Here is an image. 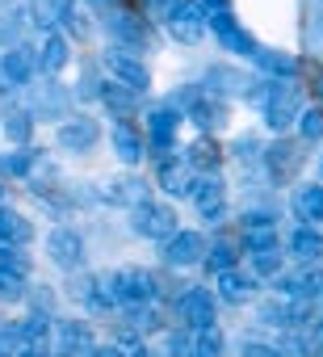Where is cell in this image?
<instances>
[{
  "label": "cell",
  "instance_id": "obj_48",
  "mask_svg": "<svg viewBox=\"0 0 323 357\" xmlns=\"http://www.w3.org/2000/svg\"><path fill=\"white\" fill-rule=\"evenodd\" d=\"M17 43H22V22H17V17H0V47L9 51V47H17Z\"/></svg>",
  "mask_w": 323,
  "mask_h": 357
},
{
  "label": "cell",
  "instance_id": "obj_45",
  "mask_svg": "<svg viewBox=\"0 0 323 357\" xmlns=\"http://www.w3.org/2000/svg\"><path fill=\"white\" fill-rule=\"evenodd\" d=\"M0 265H9L17 273H30V252H22V244H5L0 248Z\"/></svg>",
  "mask_w": 323,
  "mask_h": 357
},
{
  "label": "cell",
  "instance_id": "obj_5",
  "mask_svg": "<svg viewBox=\"0 0 323 357\" xmlns=\"http://www.w3.org/2000/svg\"><path fill=\"white\" fill-rule=\"evenodd\" d=\"M306 139H273L269 147H265V168H269V176H273V181L277 185H285V181H294V176H298V168L306 164Z\"/></svg>",
  "mask_w": 323,
  "mask_h": 357
},
{
  "label": "cell",
  "instance_id": "obj_42",
  "mask_svg": "<svg viewBox=\"0 0 323 357\" xmlns=\"http://www.w3.org/2000/svg\"><path fill=\"white\" fill-rule=\"evenodd\" d=\"M298 139L306 143H319L323 139V105H306L302 118H298Z\"/></svg>",
  "mask_w": 323,
  "mask_h": 357
},
{
  "label": "cell",
  "instance_id": "obj_11",
  "mask_svg": "<svg viewBox=\"0 0 323 357\" xmlns=\"http://www.w3.org/2000/svg\"><path fill=\"white\" fill-rule=\"evenodd\" d=\"M159 164H155V181H159V190L164 194H173V198H185V194H194V181H198V168L185 160V155H155Z\"/></svg>",
  "mask_w": 323,
  "mask_h": 357
},
{
  "label": "cell",
  "instance_id": "obj_9",
  "mask_svg": "<svg viewBox=\"0 0 323 357\" xmlns=\"http://www.w3.org/2000/svg\"><path fill=\"white\" fill-rule=\"evenodd\" d=\"M34 72H42L38 68V51L26 47V43H17V47H9L5 55H0V89H26L34 80Z\"/></svg>",
  "mask_w": 323,
  "mask_h": 357
},
{
  "label": "cell",
  "instance_id": "obj_1",
  "mask_svg": "<svg viewBox=\"0 0 323 357\" xmlns=\"http://www.w3.org/2000/svg\"><path fill=\"white\" fill-rule=\"evenodd\" d=\"M302 109H306V105H302V89H298L294 80H269L265 101H260V114H265V122H269L273 130L298 126Z\"/></svg>",
  "mask_w": 323,
  "mask_h": 357
},
{
  "label": "cell",
  "instance_id": "obj_55",
  "mask_svg": "<svg viewBox=\"0 0 323 357\" xmlns=\"http://www.w3.org/2000/svg\"><path fill=\"white\" fill-rule=\"evenodd\" d=\"M84 357H113V344H109V349H93V353H84Z\"/></svg>",
  "mask_w": 323,
  "mask_h": 357
},
{
  "label": "cell",
  "instance_id": "obj_27",
  "mask_svg": "<svg viewBox=\"0 0 323 357\" xmlns=\"http://www.w3.org/2000/svg\"><path fill=\"white\" fill-rule=\"evenodd\" d=\"M139 89H130V84H122V80H105V89H101V105L118 118V122H126L134 109H139Z\"/></svg>",
  "mask_w": 323,
  "mask_h": 357
},
{
  "label": "cell",
  "instance_id": "obj_31",
  "mask_svg": "<svg viewBox=\"0 0 323 357\" xmlns=\"http://www.w3.org/2000/svg\"><path fill=\"white\" fill-rule=\"evenodd\" d=\"M34 240V223L22 215V211H5L0 206V244H30Z\"/></svg>",
  "mask_w": 323,
  "mask_h": 357
},
{
  "label": "cell",
  "instance_id": "obj_54",
  "mask_svg": "<svg viewBox=\"0 0 323 357\" xmlns=\"http://www.w3.org/2000/svg\"><path fill=\"white\" fill-rule=\"evenodd\" d=\"M206 9L214 13V9H231V0H206Z\"/></svg>",
  "mask_w": 323,
  "mask_h": 357
},
{
  "label": "cell",
  "instance_id": "obj_25",
  "mask_svg": "<svg viewBox=\"0 0 323 357\" xmlns=\"http://www.w3.org/2000/svg\"><path fill=\"white\" fill-rule=\"evenodd\" d=\"M109 143H113V155H118L122 164H139V160L147 155V135H143V130H134V126H130V118H126V122H113Z\"/></svg>",
  "mask_w": 323,
  "mask_h": 357
},
{
  "label": "cell",
  "instance_id": "obj_21",
  "mask_svg": "<svg viewBox=\"0 0 323 357\" xmlns=\"http://www.w3.org/2000/svg\"><path fill=\"white\" fill-rule=\"evenodd\" d=\"M285 252H290L294 261H302V265L323 261V231H319L315 223L294 227V231H290V240H285Z\"/></svg>",
  "mask_w": 323,
  "mask_h": 357
},
{
  "label": "cell",
  "instance_id": "obj_20",
  "mask_svg": "<svg viewBox=\"0 0 323 357\" xmlns=\"http://www.w3.org/2000/svg\"><path fill=\"white\" fill-rule=\"evenodd\" d=\"M219 278V298L223 303H231V307H244V303H252L256 298V273H244V269H223V273H214Z\"/></svg>",
  "mask_w": 323,
  "mask_h": 357
},
{
  "label": "cell",
  "instance_id": "obj_41",
  "mask_svg": "<svg viewBox=\"0 0 323 357\" xmlns=\"http://www.w3.org/2000/svg\"><path fill=\"white\" fill-rule=\"evenodd\" d=\"M26 294H30V290H26V273L0 265V298H5V303H22Z\"/></svg>",
  "mask_w": 323,
  "mask_h": 357
},
{
  "label": "cell",
  "instance_id": "obj_56",
  "mask_svg": "<svg viewBox=\"0 0 323 357\" xmlns=\"http://www.w3.org/2000/svg\"><path fill=\"white\" fill-rule=\"evenodd\" d=\"M319 278H323V261H319Z\"/></svg>",
  "mask_w": 323,
  "mask_h": 357
},
{
  "label": "cell",
  "instance_id": "obj_4",
  "mask_svg": "<svg viewBox=\"0 0 323 357\" xmlns=\"http://www.w3.org/2000/svg\"><path fill=\"white\" fill-rule=\"evenodd\" d=\"M177 319L185 324V328H210L214 319H219V294L210 290V286H189V290H181L177 294Z\"/></svg>",
  "mask_w": 323,
  "mask_h": 357
},
{
  "label": "cell",
  "instance_id": "obj_2",
  "mask_svg": "<svg viewBox=\"0 0 323 357\" xmlns=\"http://www.w3.org/2000/svg\"><path fill=\"white\" fill-rule=\"evenodd\" d=\"M130 227H134L143 240H155V244H164L168 236L181 231V227H177V211H173L168 202H151V198L130 211Z\"/></svg>",
  "mask_w": 323,
  "mask_h": 357
},
{
  "label": "cell",
  "instance_id": "obj_40",
  "mask_svg": "<svg viewBox=\"0 0 323 357\" xmlns=\"http://www.w3.org/2000/svg\"><path fill=\"white\" fill-rule=\"evenodd\" d=\"M285 357H315L319 349H315V336L310 332H302V328H290V336H281V344H277Z\"/></svg>",
  "mask_w": 323,
  "mask_h": 357
},
{
  "label": "cell",
  "instance_id": "obj_18",
  "mask_svg": "<svg viewBox=\"0 0 323 357\" xmlns=\"http://www.w3.org/2000/svg\"><path fill=\"white\" fill-rule=\"evenodd\" d=\"M34 114L38 118H72V93L55 76L34 84Z\"/></svg>",
  "mask_w": 323,
  "mask_h": 357
},
{
  "label": "cell",
  "instance_id": "obj_30",
  "mask_svg": "<svg viewBox=\"0 0 323 357\" xmlns=\"http://www.w3.org/2000/svg\"><path fill=\"white\" fill-rule=\"evenodd\" d=\"M0 126H5L9 143H17V147H30V135H34V109L9 105L5 114H0Z\"/></svg>",
  "mask_w": 323,
  "mask_h": 357
},
{
  "label": "cell",
  "instance_id": "obj_58",
  "mask_svg": "<svg viewBox=\"0 0 323 357\" xmlns=\"http://www.w3.org/2000/svg\"><path fill=\"white\" fill-rule=\"evenodd\" d=\"M319 97H323V84H319Z\"/></svg>",
  "mask_w": 323,
  "mask_h": 357
},
{
  "label": "cell",
  "instance_id": "obj_19",
  "mask_svg": "<svg viewBox=\"0 0 323 357\" xmlns=\"http://www.w3.org/2000/svg\"><path fill=\"white\" fill-rule=\"evenodd\" d=\"M185 118H189L194 126H202V130L210 135V130H223V126H227L231 109H227V101H223V97H214V93L206 89V93H202V97H198V101H194V105L185 109Z\"/></svg>",
  "mask_w": 323,
  "mask_h": 357
},
{
  "label": "cell",
  "instance_id": "obj_23",
  "mask_svg": "<svg viewBox=\"0 0 323 357\" xmlns=\"http://www.w3.org/2000/svg\"><path fill=\"white\" fill-rule=\"evenodd\" d=\"M68 63H72V43H68L59 30H47L42 43H38V68H42L47 76H59Z\"/></svg>",
  "mask_w": 323,
  "mask_h": 357
},
{
  "label": "cell",
  "instance_id": "obj_24",
  "mask_svg": "<svg viewBox=\"0 0 323 357\" xmlns=\"http://www.w3.org/2000/svg\"><path fill=\"white\" fill-rule=\"evenodd\" d=\"M202 84H206L214 97H248V89H252L256 80H248L244 72H235V68H227V63H214Z\"/></svg>",
  "mask_w": 323,
  "mask_h": 357
},
{
  "label": "cell",
  "instance_id": "obj_53",
  "mask_svg": "<svg viewBox=\"0 0 323 357\" xmlns=\"http://www.w3.org/2000/svg\"><path fill=\"white\" fill-rule=\"evenodd\" d=\"M51 303H55V298H51L47 290H42V294H34V307H42V311H51Z\"/></svg>",
  "mask_w": 323,
  "mask_h": 357
},
{
  "label": "cell",
  "instance_id": "obj_59",
  "mask_svg": "<svg viewBox=\"0 0 323 357\" xmlns=\"http://www.w3.org/2000/svg\"><path fill=\"white\" fill-rule=\"evenodd\" d=\"M0 194H5V185H0Z\"/></svg>",
  "mask_w": 323,
  "mask_h": 357
},
{
  "label": "cell",
  "instance_id": "obj_16",
  "mask_svg": "<svg viewBox=\"0 0 323 357\" xmlns=\"http://www.w3.org/2000/svg\"><path fill=\"white\" fill-rule=\"evenodd\" d=\"M47 257H51L59 269L76 273V269L84 265V236L72 231V227H55V231L47 236Z\"/></svg>",
  "mask_w": 323,
  "mask_h": 357
},
{
  "label": "cell",
  "instance_id": "obj_49",
  "mask_svg": "<svg viewBox=\"0 0 323 357\" xmlns=\"http://www.w3.org/2000/svg\"><path fill=\"white\" fill-rule=\"evenodd\" d=\"M168 357H194V336L168 332Z\"/></svg>",
  "mask_w": 323,
  "mask_h": 357
},
{
  "label": "cell",
  "instance_id": "obj_32",
  "mask_svg": "<svg viewBox=\"0 0 323 357\" xmlns=\"http://www.w3.org/2000/svg\"><path fill=\"white\" fill-rule=\"evenodd\" d=\"M248 265L256 278H277L281 265H285V252H281V240L277 244H260V248H248Z\"/></svg>",
  "mask_w": 323,
  "mask_h": 357
},
{
  "label": "cell",
  "instance_id": "obj_57",
  "mask_svg": "<svg viewBox=\"0 0 323 357\" xmlns=\"http://www.w3.org/2000/svg\"><path fill=\"white\" fill-rule=\"evenodd\" d=\"M0 357H9V353H5V349H0Z\"/></svg>",
  "mask_w": 323,
  "mask_h": 357
},
{
  "label": "cell",
  "instance_id": "obj_43",
  "mask_svg": "<svg viewBox=\"0 0 323 357\" xmlns=\"http://www.w3.org/2000/svg\"><path fill=\"white\" fill-rule=\"evenodd\" d=\"M68 294L80 303V307H93V294H97V278L93 273H72V282H68Z\"/></svg>",
  "mask_w": 323,
  "mask_h": 357
},
{
  "label": "cell",
  "instance_id": "obj_17",
  "mask_svg": "<svg viewBox=\"0 0 323 357\" xmlns=\"http://www.w3.org/2000/svg\"><path fill=\"white\" fill-rule=\"evenodd\" d=\"M206 236L202 231H177V236H168L164 240V261L173 265V269H189V265H202L206 261Z\"/></svg>",
  "mask_w": 323,
  "mask_h": 357
},
{
  "label": "cell",
  "instance_id": "obj_36",
  "mask_svg": "<svg viewBox=\"0 0 323 357\" xmlns=\"http://www.w3.org/2000/svg\"><path fill=\"white\" fill-rule=\"evenodd\" d=\"M68 9H72V0H30V17H34L42 30H55V26H63Z\"/></svg>",
  "mask_w": 323,
  "mask_h": 357
},
{
  "label": "cell",
  "instance_id": "obj_38",
  "mask_svg": "<svg viewBox=\"0 0 323 357\" xmlns=\"http://www.w3.org/2000/svg\"><path fill=\"white\" fill-rule=\"evenodd\" d=\"M223 349H227V340H223L219 324L198 328V336H194V357H223Z\"/></svg>",
  "mask_w": 323,
  "mask_h": 357
},
{
  "label": "cell",
  "instance_id": "obj_3",
  "mask_svg": "<svg viewBox=\"0 0 323 357\" xmlns=\"http://www.w3.org/2000/svg\"><path fill=\"white\" fill-rule=\"evenodd\" d=\"M168 22V34L185 47H198L202 34L210 30V9H206V0H181V5L164 17Z\"/></svg>",
  "mask_w": 323,
  "mask_h": 357
},
{
  "label": "cell",
  "instance_id": "obj_12",
  "mask_svg": "<svg viewBox=\"0 0 323 357\" xmlns=\"http://www.w3.org/2000/svg\"><path fill=\"white\" fill-rule=\"evenodd\" d=\"M105 26H109V34L118 38V47H130V51L151 47V26H147V17L134 13V9H122V5H118V9L105 17Z\"/></svg>",
  "mask_w": 323,
  "mask_h": 357
},
{
  "label": "cell",
  "instance_id": "obj_46",
  "mask_svg": "<svg viewBox=\"0 0 323 357\" xmlns=\"http://www.w3.org/2000/svg\"><path fill=\"white\" fill-rule=\"evenodd\" d=\"M17 344H22V319H0V349L17 353Z\"/></svg>",
  "mask_w": 323,
  "mask_h": 357
},
{
  "label": "cell",
  "instance_id": "obj_26",
  "mask_svg": "<svg viewBox=\"0 0 323 357\" xmlns=\"http://www.w3.org/2000/svg\"><path fill=\"white\" fill-rule=\"evenodd\" d=\"M55 344V328L47 315H30L22 319V344H17V357H30V353H51Z\"/></svg>",
  "mask_w": 323,
  "mask_h": 357
},
{
  "label": "cell",
  "instance_id": "obj_44",
  "mask_svg": "<svg viewBox=\"0 0 323 357\" xmlns=\"http://www.w3.org/2000/svg\"><path fill=\"white\" fill-rule=\"evenodd\" d=\"M231 155H235L239 164H252V160H265V143H260L256 135H239V139L231 143Z\"/></svg>",
  "mask_w": 323,
  "mask_h": 357
},
{
  "label": "cell",
  "instance_id": "obj_10",
  "mask_svg": "<svg viewBox=\"0 0 323 357\" xmlns=\"http://www.w3.org/2000/svg\"><path fill=\"white\" fill-rule=\"evenodd\" d=\"M105 72H109V80H122V84L139 89V93H147V84H151V72H147L143 55L130 51V47H113V51H105Z\"/></svg>",
  "mask_w": 323,
  "mask_h": 357
},
{
  "label": "cell",
  "instance_id": "obj_7",
  "mask_svg": "<svg viewBox=\"0 0 323 357\" xmlns=\"http://www.w3.org/2000/svg\"><path fill=\"white\" fill-rule=\"evenodd\" d=\"M181 109L168 101V105H155L151 114H147V147L155 151V155H168V151H177V130H181Z\"/></svg>",
  "mask_w": 323,
  "mask_h": 357
},
{
  "label": "cell",
  "instance_id": "obj_50",
  "mask_svg": "<svg viewBox=\"0 0 323 357\" xmlns=\"http://www.w3.org/2000/svg\"><path fill=\"white\" fill-rule=\"evenodd\" d=\"M244 357H285L277 344H260V340H244V349H239Z\"/></svg>",
  "mask_w": 323,
  "mask_h": 357
},
{
  "label": "cell",
  "instance_id": "obj_14",
  "mask_svg": "<svg viewBox=\"0 0 323 357\" xmlns=\"http://www.w3.org/2000/svg\"><path fill=\"white\" fill-rule=\"evenodd\" d=\"M55 139H59V147H63V151L84 155V151H93V147L101 143V122H97V118H88V114L63 118V122H59V130H55Z\"/></svg>",
  "mask_w": 323,
  "mask_h": 357
},
{
  "label": "cell",
  "instance_id": "obj_37",
  "mask_svg": "<svg viewBox=\"0 0 323 357\" xmlns=\"http://www.w3.org/2000/svg\"><path fill=\"white\" fill-rule=\"evenodd\" d=\"M38 151L34 147H13V151H0V172L5 176H30Z\"/></svg>",
  "mask_w": 323,
  "mask_h": 357
},
{
  "label": "cell",
  "instance_id": "obj_35",
  "mask_svg": "<svg viewBox=\"0 0 323 357\" xmlns=\"http://www.w3.org/2000/svg\"><path fill=\"white\" fill-rule=\"evenodd\" d=\"M235 261H239V244H235L231 236H219V240L206 248V261H202V265H206L210 273H223V269H231Z\"/></svg>",
  "mask_w": 323,
  "mask_h": 357
},
{
  "label": "cell",
  "instance_id": "obj_6",
  "mask_svg": "<svg viewBox=\"0 0 323 357\" xmlns=\"http://www.w3.org/2000/svg\"><path fill=\"white\" fill-rule=\"evenodd\" d=\"M210 30H214V38H219V47H223V51L244 55V59H256L260 43L239 26V17H235L231 9H214V13H210Z\"/></svg>",
  "mask_w": 323,
  "mask_h": 357
},
{
  "label": "cell",
  "instance_id": "obj_33",
  "mask_svg": "<svg viewBox=\"0 0 323 357\" xmlns=\"http://www.w3.org/2000/svg\"><path fill=\"white\" fill-rule=\"evenodd\" d=\"M294 215L302 219V223H323V185H302L298 194H294Z\"/></svg>",
  "mask_w": 323,
  "mask_h": 357
},
{
  "label": "cell",
  "instance_id": "obj_52",
  "mask_svg": "<svg viewBox=\"0 0 323 357\" xmlns=\"http://www.w3.org/2000/svg\"><path fill=\"white\" fill-rule=\"evenodd\" d=\"M310 336H315V349H319V357H323V319L310 328Z\"/></svg>",
  "mask_w": 323,
  "mask_h": 357
},
{
  "label": "cell",
  "instance_id": "obj_8",
  "mask_svg": "<svg viewBox=\"0 0 323 357\" xmlns=\"http://www.w3.org/2000/svg\"><path fill=\"white\" fill-rule=\"evenodd\" d=\"M113 290H118V303L130 307V303H151L159 294V278L151 269H139V265H126V269H113Z\"/></svg>",
  "mask_w": 323,
  "mask_h": 357
},
{
  "label": "cell",
  "instance_id": "obj_13",
  "mask_svg": "<svg viewBox=\"0 0 323 357\" xmlns=\"http://www.w3.org/2000/svg\"><path fill=\"white\" fill-rule=\"evenodd\" d=\"M189 198H194V206H198V215L206 223H219L227 215V185H223L219 172H202L198 181H194V194Z\"/></svg>",
  "mask_w": 323,
  "mask_h": 357
},
{
  "label": "cell",
  "instance_id": "obj_15",
  "mask_svg": "<svg viewBox=\"0 0 323 357\" xmlns=\"http://www.w3.org/2000/svg\"><path fill=\"white\" fill-rule=\"evenodd\" d=\"M93 349H97V336L84 319H59L55 324V344H51L55 357H84Z\"/></svg>",
  "mask_w": 323,
  "mask_h": 357
},
{
  "label": "cell",
  "instance_id": "obj_29",
  "mask_svg": "<svg viewBox=\"0 0 323 357\" xmlns=\"http://www.w3.org/2000/svg\"><path fill=\"white\" fill-rule=\"evenodd\" d=\"M185 160H189L198 172H219V164H223V147H219V139H210V135L202 130V139H194V143L185 147Z\"/></svg>",
  "mask_w": 323,
  "mask_h": 357
},
{
  "label": "cell",
  "instance_id": "obj_34",
  "mask_svg": "<svg viewBox=\"0 0 323 357\" xmlns=\"http://www.w3.org/2000/svg\"><path fill=\"white\" fill-rule=\"evenodd\" d=\"M130 336H147V332H159V311L151 303H130L126 307V328Z\"/></svg>",
  "mask_w": 323,
  "mask_h": 357
},
{
  "label": "cell",
  "instance_id": "obj_51",
  "mask_svg": "<svg viewBox=\"0 0 323 357\" xmlns=\"http://www.w3.org/2000/svg\"><path fill=\"white\" fill-rule=\"evenodd\" d=\"M101 89H105V84H101V80H97V72L88 68V72L80 76V97H84V101H93V97H101Z\"/></svg>",
  "mask_w": 323,
  "mask_h": 357
},
{
  "label": "cell",
  "instance_id": "obj_22",
  "mask_svg": "<svg viewBox=\"0 0 323 357\" xmlns=\"http://www.w3.org/2000/svg\"><path fill=\"white\" fill-rule=\"evenodd\" d=\"M109 206H139V202H147V185L139 181V176H113V181H101V190H97Z\"/></svg>",
  "mask_w": 323,
  "mask_h": 357
},
{
  "label": "cell",
  "instance_id": "obj_28",
  "mask_svg": "<svg viewBox=\"0 0 323 357\" xmlns=\"http://www.w3.org/2000/svg\"><path fill=\"white\" fill-rule=\"evenodd\" d=\"M256 68L269 76V80H298L302 63L290 55V51H273V47H260L256 51Z\"/></svg>",
  "mask_w": 323,
  "mask_h": 357
},
{
  "label": "cell",
  "instance_id": "obj_47",
  "mask_svg": "<svg viewBox=\"0 0 323 357\" xmlns=\"http://www.w3.org/2000/svg\"><path fill=\"white\" fill-rule=\"evenodd\" d=\"M244 236L248 231H269V227H277V219H273V211H244Z\"/></svg>",
  "mask_w": 323,
  "mask_h": 357
},
{
  "label": "cell",
  "instance_id": "obj_39",
  "mask_svg": "<svg viewBox=\"0 0 323 357\" xmlns=\"http://www.w3.org/2000/svg\"><path fill=\"white\" fill-rule=\"evenodd\" d=\"M256 315H260V324H269V328H290V298L281 294V298L256 303Z\"/></svg>",
  "mask_w": 323,
  "mask_h": 357
}]
</instances>
